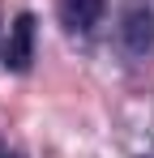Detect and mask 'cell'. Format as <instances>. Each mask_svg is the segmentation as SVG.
Wrapping results in <instances>:
<instances>
[{"instance_id": "obj_4", "label": "cell", "mask_w": 154, "mask_h": 158, "mask_svg": "<svg viewBox=\"0 0 154 158\" xmlns=\"http://www.w3.org/2000/svg\"><path fill=\"white\" fill-rule=\"evenodd\" d=\"M0 158H22V154H13V150H4V145H0Z\"/></svg>"}, {"instance_id": "obj_1", "label": "cell", "mask_w": 154, "mask_h": 158, "mask_svg": "<svg viewBox=\"0 0 154 158\" xmlns=\"http://www.w3.org/2000/svg\"><path fill=\"white\" fill-rule=\"evenodd\" d=\"M30 60H34V17L17 13V22L9 26V39H4V64L13 73H26Z\"/></svg>"}, {"instance_id": "obj_3", "label": "cell", "mask_w": 154, "mask_h": 158, "mask_svg": "<svg viewBox=\"0 0 154 158\" xmlns=\"http://www.w3.org/2000/svg\"><path fill=\"white\" fill-rule=\"evenodd\" d=\"M103 9H107V0H64V22L73 30H90L103 17Z\"/></svg>"}, {"instance_id": "obj_2", "label": "cell", "mask_w": 154, "mask_h": 158, "mask_svg": "<svg viewBox=\"0 0 154 158\" xmlns=\"http://www.w3.org/2000/svg\"><path fill=\"white\" fill-rule=\"evenodd\" d=\"M120 34H124V47L133 56H146L154 47V9H150V4H128Z\"/></svg>"}]
</instances>
